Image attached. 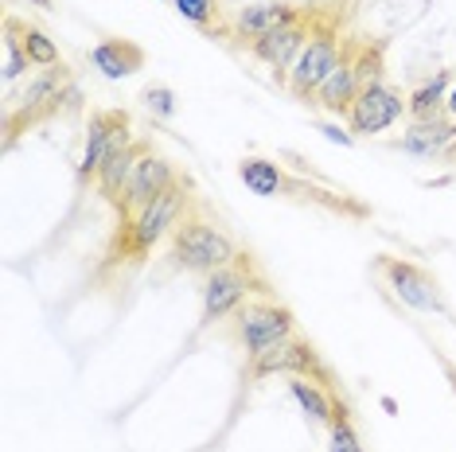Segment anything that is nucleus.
<instances>
[{
  "mask_svg": "<svg viewBox=\"0 0 456 452\" xmlns=\"http://www.w3.org/2000/svg\"><path fill=\"white\" fill-rule=\"evenodd\" d=\"M188 211H191V188H188V180H180L164 195H157L149 207H141L133 219H118V230H113L106 262H102L98 273H118V270H137V265H144V258H149L164 238H172V230L183 222Z\"/></svg>",
  "mask_w": 456,
  "mask_h": 452,
  "instance_id": "f257e3e1",
  "label": "nucleus"
},
{
  "mask_svg": "<svg viewBox=\"0 0 456 452\" xmlns=\"http://www.w3.org/2000/svg\"><path fill=\"white\" fill-rule=\"evenodd\" d=\"M238 180L246 183L254 195L262 199H277V195H289V199H308V203H320V207L336 211V214H351V219H367V207L355 203L351 195L328 188V183H305L300 176H289L277 160H265V157H246L238 164Z\"/></svg>",
  "mask_w": 456,
  "mask_h": 452,
  "instance_id": "f03ea898",
  "label": "nucleus"
},
{
  "mask_svg": "<svg viewBox=\"0 0 456 452\" xmlns=\"http://www.w3.org/2000/svg\"><path fill=\"white\" fill-rule=\"evenodd\" d=\"M168 258H172L175 270H183V273L211 277L215 270L234 265L238 258H242V250H238V242L226 230H219L211 219L188 211L183 222L175 226L172 238H168Z\"/></svg>",
  "mask_w": 456,
  "mask_h": 452,
  "instance_id": "7ed1b4c3",
  "label": "nucleus"
},
{
  "mask_svg": "<svg viewBox=\"0 0 456 452\" xmlns=\"http://www.w3.org/2000/svg\"><path fill=\"white\" fill-rule=\"evenodd\" d=\"M339 55H344V36H339V20L336 16H316V28H313V39L308 47L300 51V59L293 63L285 78V90L293 94L297 101L313 106L320 86L328 82V75L336 70Z\"/></svg>",
  "mask_w": 456,
  "mask_h": 452,
  "instance_id": "20e7f679",
  "label": "nucleus"
},
{
  "mask_svg": "<svg viewBox=\"0 0 456 452\" xmlns=\"http://www.w3.org/2000/svg\"><path fill=\"white\" fill-rule=\"evenodd\" d=\"M70 82V70L67 63H59V67H47V70H39V75L28 82V90L20 98H12V106L4 109V133H8V145L16 141V133L20 129H28V125H36V121H47V117H55L63 106H70L67 98H78V90L75 86H67Z\"/></svg>",
  "mask_w": 456,
  "mask_h": 452,
  "instance_id": "39448f33",
  "label": "nucleus"
},
{
  "mask_svg": "<svg viewBox=\"0 0 456 452\" xmlns=\"http://www.w3.org/2000/svg\"><path fill=\"white\" fill-rule=\"evenodd\" d=\"M234 332L238 343H242L246 359L269 351V347L285 343V339L297 335V316L289 312L285 304H277L273 296H250L242 308L234 312Z\"/></svg>",
  "mask_w": 456,
  "mask_h": 452,
  "instance_id": "423d86ee",
  "label": "nucleus"
},
{
  "mask_svg": "<svg viewBox=\"0 0 456 452\" xmlns=\"http://www.w3.org/2000/svg\"><path fill=\"white\" fill-rule=\"evenodd\" d=\"M254 293H269L262 281H254L250 273V258H238L226 270H215L203 285V324H219L226 316H234L238 308L250 301Z\"/></svg>",
  "mask_w": 456,
  "mask_h": 452,
  "instance_id": "0eeeda50",
  "label": "nucleus"
},
{
  "mask_svg": "<svg viewBox=\"0 0 456 452\" xmlns=\"http://www.w3.org/2000/svg\"><path fill=\"white\" fill-rule=\"evenodd\" d=\"M246 375L254 378V383H262V378H273V375H285V378H313V383H331V375H328V367L320 363V355H316V347L308 343V339H285V343H277V347H269V351L262 355H254L250 359V367H246Z\"/></svg>",
  "mask_w": 456,
  "mask_h": 452,
  "instance_id": "6e6552de",
  "label": "nucleus"
},
{
  "mask_svg": "<svg viewBox=\"0 0 456 452\" xmlns=\"http://www.w3.org/2000/svg\"><path fill=\"white\" fill-rule=\"evenodd\" d=\"M402 113H406L402 90L387 86V82H370V86L359 90L355 106L347 113V129L355 133V137H379V133L398 125Z\"/></svg>",
  "mask_w": 456,
  "mask_h": 452,
  "instance_id": "1a4fd4ad",
  "label": "nucleus"
},
{
  "mask_svg": "<svg viewBox=\"0 0 456 452\" xmlns=\"http://www.w3.org/2000/svg\"><path fill=\"white\" fill-rule=\"evenodd\" d=\"M379 273L387 277V289L398 296L413 312H449L441 301V289L421 265H413L406 258H379Z\"/></svg>",
  "mask_w": 456,
  "mask_h": 452,
  "instance_id": "9d476101",
  "label": "nucleus"
},
{
  "mask_svg": "<svg viewBox=\"0 0 456 452\" xmlns=\"http://www.w3.org/2000/svg\"><path fill=\"white\" fill-rule=\"evenodd\" d=\"M133 141L129 133V113L126 109H94L86 121V145H82V160H78V180H94L98 168L106 164V157L118 145Z\"/></svg>",
  "mask_w": 456,
  "mask_h": 452,
  "instance_id": "9b49d317",
  "label": "nucleus"
},
{
  "mask_svg": "<svg viewBox=\"0 0 456 452\" xmlns=\"http://www.w3.org/2000/svg\"><path fill=\"white\" fill-rule=\"evenodd\" d=\"M316 8L308 12L305 20H297V24H289V28H277V32H269L262 39H254L250 47V55L257 59V63H265L273 75H281V82L289 78V70H293V63L300 59V51L308 47V39H313V28H316Z\"/></svg>",
  "mask_w": 456,
  "mask_h": 452,
  "instance_id": "f8f14e48",
  "label": "nucleus"
},
{
  "mask_svg": "<svg viewBox=\"0 0 456 452\" xmlns=\"http://www.w3.org/2000/svg\"><path fill=\"white\" fill-rule=\"evenodd\" d=\"M172 183H180V172H175V164L157 157V152L149 149L137 160V168H133V180H129L126 195H121V203L113 207V211H118V219H133V214H137L141 207H149L157 195L168 191Z\"/></svg>",
  "mask_w": 456,
  "mask_h": 452,
  "instance_id": "ddd939ff",
  "label": "nucleus"
},
{
  "mask_svg": "<svg viewBox=\"0 0 456 452\" xmlns=\"http://www.w3.org/2000/svg\"><path fill=\"white\" fill-rule=\"evenodd\" d=\"M313 8H300V4H289V0H262V4H246L238 8V16L231 20V39L250 47L254 39H262L277 28H289L297 20H305Z\"/></svg>",
  "mask_w": 456,
  "mask_h": 452,
  "instance_id": "4468645a",
  "label": "nucleus"
},
{
  "mask_svg": "<svg viewBox=\"0 0 456 452\" xmlns=\"http://www.w3.org/2000/svg\"><path fill=\"white\" fill-rule=\"evenodd\" d=\"M355 36H344V55H339L336 70L328 75V82L320 86V94L313 106H320L324 113H331V117H347L351 106H355L362 82H359V70H355Z\"/></svg>",
  "mask_w": 456,
  "mask_h": 452,
  "instance_id": "2eb2a0df",
  "label": "nucleus"
},
{
  "mask_svg": "<svg viewBox=\"0 0 456 452\" xmlns=\"http://www.w3.org/2000/svg\"><path fill=\"white\" fill-rule=\"evenodd\" d=\"M144 152H149V145H144V141H126V145L113 149L110 157H106V164L98 168L94 191L110 203V207H118V203H121V195H126L129 180H133V168H137V160L144 157Z\"/></svg>",
  "mask_w": 456,
  "mask_h": 452,
  "instance_id": "dca6fc26",
  "label": "nucleus"
},
{
  "mask_svg": "<svg viewBox=\"0 0 456 452\" xmlns=\"http://www.w3.org/2000/svg\"><path fill=\"white\" fill-rule=\"evenodd\" d=\"M452 141H456V125H452L449 117H437V121H410V129L402 133L398 149L410 152V157L429 160V157H441V152L449 149Z\"/></svg>",
  "mask_w": 456,
  "mask_h": 452,
  "instance_id": "f3484780",
  "label": "nucleus"
},
{
  "mask_svg": "<svg viewBox=\"0 0 456 452\" xmlns=\"http://www.w3.org/2000/svg\"><path fill=\"white\" fill-rule=\"evenodd\" d=\"M90 63H94V70L102 78H129L137 75V70L144 67V51L137 44H129V39H102V44L90 51Z\"/></svg>",
  "mask_w": 456,
  "mask_h": 452,
  "instance_id": "a211bd4d",
  "label": "nucleus"
},
{
  "mask_svg": "<svg viewBox=\"0 0 456 452\" xmlns=\"http://www.w3.org/2000/svg\"><path fill=\"white\" fill-rule=\"evenodd\" d=\"M449 86H452V70H437L425 82L406 94V113L410 121H437L444 117V98H449Z\"/></svg>",
  "mask_w": 456,
  "mask_h": 452,
  "instance_id": "6ab92c4d",
  "label": "nucleus"
},
{
  "mask_svg": "<svg viewBox=\"0 0 456 452\" xmlns=\"http://www.w3.org/2000/svg\"><path fill=\"white\" fill-rule=\"evenodd\" d=\"M289 394H293V402L305 409L308 421H316V425H328L336 421L339 414V398H331V390L324 383H313V378H289Z\"/></svg>",
  "mask_w": 456,
  "mask_h": 452,
  "instance_id": "aec40b11",
  "label": "nucleus"
},
{
  "mask_svg": "<svg viewBox=\"0 0 456 452\" xmlns=\"http://www.w3.org/2000/svg\"><path fill=\"white\" fill-rule=\"evenodd\" d=\"M20 44H24L28 51V59H32V67H59L63 59H59V47H55V39H51L44 28H36V24H24L20 20Z\"/></svg>",
  "mask_w": 456,
  "mask_h": 452,
  "instance_id": "412c9836",
  "label": "nucleus"
},
{
  "mask_svg": "<svg viewBox=\"0 0 456 452\" xmlns=\"http://www.w3.org/2000/svg\"><path fill=\"white\" fill-rule=\"evenodd\" d=\"M28 67H32V59H28L24 44H20V20L4 16V82L24 78Z\"/></svg>",
  "mask_w": 456,
  "mask_h": 452,
  "instance_id": "4be33fe9",
  "label": "nucleus"
},
{
  "mask_svg": "<svg viewBox=\"0 0 456 452\" xmlns=\"http://www.w3.org/2000/svg\"><path fill=\"white\" fill-rule=\"evenodd\" d=\"M175 12H180L188 24L203 28V32H219V36H231V28L219 20V8H215V0H172Z\"/></svg>",
  "mask_w": 456,
  "mask_h": 452,
  "instance_id": "5701e85b",
  "label": "nucleus"
},
{
  "mask_svg": "<svg viewBox=\"0 0 456 452\" xmlns=\"http://www.w3.org/2000/svg\"><path fill=\"white\" fill-rule=\"evenodd\" d=\"M328 433H331L328 452H362V440H359L355 425H351V417H347V406H339V414H336V421H331Z\"/></svg>",
  "mask_w": 456,
  "mask_h": 452,
  "instance_id": "b1692460",
  "label": "nucleus"
},
{
  "mask_svg": "<svg viewBox=\"0 0 456 452\" xmlns=\"http://www.w3.org/2000/svg\"><path fill=\"white\" fill-rule=\"evenodd\" d=\"M144 109L152 113V117H160V121H168L175 117V90L172 86H164V82H152V86H144Z\"/></svg>",
  "mask_w": 456,
  "mask_h": 452,
  "instance_id": "393cba45",
  "label": "nucleus"
},
{
  "mask_svg": "<svg viewBox=\"0 0 456 452\" xmlns=\"http://www.w3.org/2000/svg\"><path fill=\"white\" fill-rule=\"evenodd\" d=\"M320 133L331 141V145H344V149H351L355 145V133L351 129H339V125H320Z\"/></svg>",
  "mask_w": 456,
  "mask_h": 452,
  "instance_id": "a878e982",
  "label": "nucleus"
},
{
  "mask_svg": "<svg viewBox=\"0 0 456 452\" xmlns=\"http://www.w3.org/2000/svg\"><path fill=\"white\" fill-rule=\"evenodd\" d=\"M444 117L456 125V82H452V90H449V98H444Z\"/></svg>",
  "mask_w": 456,
  "mask_h": 452,
  "instance_id": "bb28decb",
  "label": "nucleus"
},
{
  "mask_svg": "<svg viewBox=\"0 0 456 452\" xmlns=\"http://www.w3.org/2000/svg\"><path fill=\"white\" fill-rule=\"evenodd\" d=\"M444 375L452 378V390H456V367H452V363H444Z\"/></svg>",
  "mask_w": 456,
  "mask_h": 452,
  "instance_id": "cd10ccee",
  "label": "nucleus"
},
{
  "mask_svg": "<svg viewBox=\"0 0 456 452\" xmlns=\"http://www.w3.org/2000/svg\"><path fill=\"white\" fill-rule=\"evenodd\" d=\"M36 4H44V8H51V0H36Z\"/></svg>",
  "mask_w": 456,
  "mask_h": 452,
  "instance_id": "c85d7f7f",
  "label": "nucleus"
}]
</instances>
